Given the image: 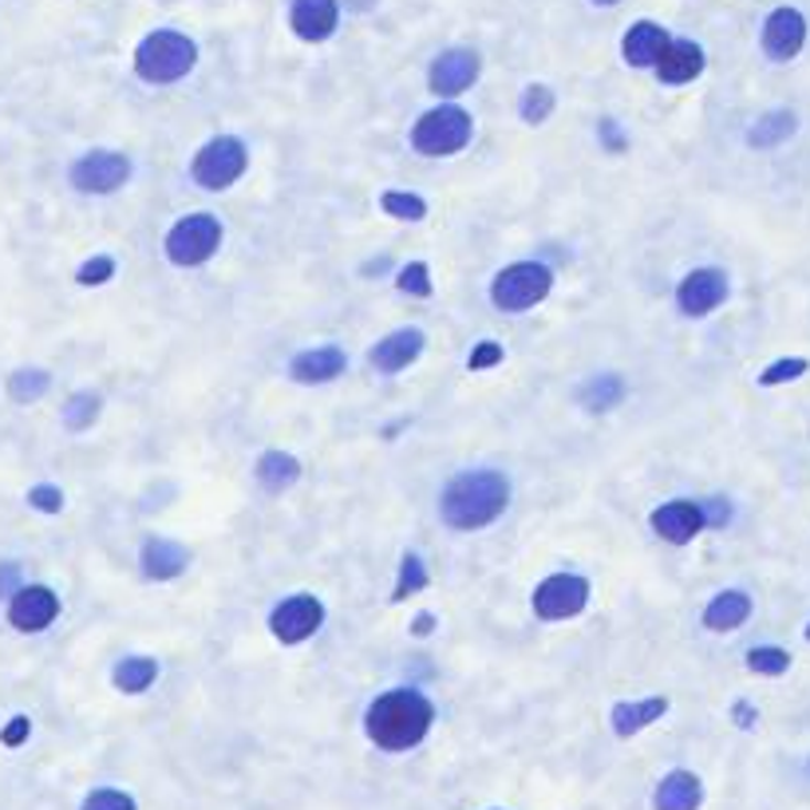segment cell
Segmentation results:
<instances>
[{
	"mask_svg": "<svg viewBox=\"0 0 810 810\" xmlns=\"http://www.w3.org/2000/svg\"><path fill=\"white\" fill-rule=\"evenodd\" d=\"M431 724H435L431 700L415 689L384 692L364 716L367 739L376 747H384V752H407V747L424 744V735L431 732Z\"/></svg>",
	"mask_w": 810,
	"mask_h": 810,
	"instance_id": "obj_1",
	"label": "cell"
},
{
	"mask_svg": "<svg viewBox=\"0 0 810 810\" xmlns=\"http://www.w3.org/2000/svg\"><path fill=\"white\" fill-rule=\"evenodd\" d=\"M510 502V482L499 471H462L447 482L439 514L451 530H482L499 519Z\"/></svg>",
	"mask_w": 810,
	"mask_h": 810,
	"instance_id": "obj_2",
	"label": "cell"
},
{
	"mask_svg": "<svg viewBox=\"0 0 810 810\" xmlns=\"http://www.w3.org/2000/svg\"><path fill=\"white\" fill-rule=\"evenodd\" d=\"M194 64H199V44L186 32L159 29L142 36V44L135 47V72L147 84H174V79L190 76Z\"/></svg>",
	"mask_w": 810,
	"mask_h": 810,
	"instance_id": "obj_3",
	"label": "cell"
},
{
	"mask_svg": "<svg viewBox=\"0 0 810 810\" xmlns=\"http://www.w3.org/2000/svg\"><path fill=\"white\" fill-rule=\"evenodd\" d=\"M475 122L471 115L462 111V107L447 104V107H435V111H424L415 119L412 127V147L419 154H431V159H444V154L462 151L467 142H471Z\"/></svg>",
	"mask_w": 810,
	"mask_h": 810,
	"instance_id": "obj_4",
	"label": "cell"
},
{
	"mask_svg": "<svg viewBox=\"0 0 810 810\" xmlns=\"http://www.w3.org/2000/svg\"><path fill=\"white\" fill-rule=\"evenodd\" d=\"M550 285H554V274L542 262H514L490 281V301L502 312H526L546 301Z\"/></svg>",
	"mask_w": 810,
	"mask_h": 810,
	"instance_id": "obj_5",
	"label": "cell"
},
{
	"mask_svg": "<svg viewBox=\"0 0 810 810\" xmlns=\"http://www.w3.org/2000/svg\"><path fill=\"white\" fill-rule=\"evenodd\" d=\"M245 167H249L245 142L234 139V135H217V139H210L206 147L194 154L190 174H194V182H199L202 190H226L242 179Z\"/></svg>",
	"mask_w": 810,
	"mask_h": 810,
	"instance_id": "obj_6",
	"label": "cell"
},
{
	"mask_svg": "<svg viewBox=\"0 0 810 810\" xmlns=\"http://www.w3.org/2000/svg\"><path fill=\"white\" fill-rule=\"evenodd\" d=\"M217 245H222V222L214 214H186L167 234V257L182 269H190V265L210 262L217 254Z\"/></svg>",
	"mask_w": 810,
	"mask_h": 810,
	"instance_id": "obj_7",
	"label": "cell"
},
{
	"mask_svg": "<svg viewBox=\"0 0 810 810\" xmlns=\"http://www.w3.org/2000/svg\"><path fill=\"white\" fill-rule=\"evenodd\" d=\"M589 605V582L577 574H550L534 589V612L542 621H569Z\"/></svg>",
	"mask_w": 810,
	"mask_h": 810,
	"instance_id": "obj_8",
	"label": "cell"
},
{
	"mask_svg": "<svg viewBox=\"0 0 810 810\" xmlns=\"http://www.w3.org/2000/svg\"><path fill=\"white\" fill-rule=\"evenodd\" d=\"M324 625V605L317 601L312 594H297L285 597L274 612H269V629L281 644H301L309 641L312 632Z\"/></svg>",
	"mask_w": 810,
	"mask_h": 810,
	"instance_id": "obj_9",
	"label": "cell"
},
{
	"mask_svg": "<svg viewBox=\"0 0 810 810\" xmlns=\"http://www.w3.org/2000/svg\"><path fill=\"white\" fill-rule=\"evenodd\" d=\"M131 179V159L119 151H92L72 167V186L84 194H115Z\"/></svg>",
	"mask_w": 810,
	"mask_h": 810,
	"instance_id": "obj_10",
	"label": "cell"
},
{
	"mask_svg": "<svg viewBox=\"0 0 810 810\" xmlns=\"http://www.w3.org/2000/svg\"><path fill=\"white\" fill-rule=\"evenodd\" d=\"M479 52H471V47H451V52H444V56H435L431 72H427V87H431L435 95H462L471 92V84L479 79Z\"/></svg>",
	"mask_w": 810,
	"mask_h": 810,
	"instance_id": "obj_11",
	"label": "cell"
},
{
	"mask_svg": "<svg viewBox=\"0 0 810 810\" xmlns=\"http://www.w3.org/2000/svg\"><path fill=\"white\" fill-rule=\"evenodd\" d=\"M727 297V274L724 269H692L676 289V305L684 317H707L712 309H720Z\"/></svg>",
	"mask_w": 810,
	"mask_h": 810,
	"instance_id": "obj_12",
	"label": "cell"
},
{
	"mask_svg": "<svg viewBox=\"0 0 810 810\" xmlns=\"http://www.w3.org/2000/svg\"><path fill=\"white\" fill-rule=\"evenodd\" d=\"M60 617V597L47 585H20L9 605V621L20 632H40Z\"/></svg>",
	"mask_w": 810,
	"mask_h": 810,
	"instance_id": "obj_13",
	"label": "cell"
},
{
	"mask_svg": "<svg viewBox=\"0 0 810 810\" xmlns=\"http://www.w3.org/2000/svg\"><path fill=\"white\" fill-rule=\"evenodd\" d=\"M652 530H657L664 542H672V546H689L692 537L700 534V530H707L704 522V507L692 499H672L664 502V507L652 510Z\"/></svg>",
	"mask_w": 810,
	"mask_h": 810,
	"instance_id": "obj_14",
	"label": "cell"
},
{
	"mask_svg": "<svg viewBox=\"0 0 810 810\" xmlns=\"http://www.w3.org/2000/svg\"><path fill=\"white\" fill-rule=\"evenodd\" d=\"M807 44V17L799 9H775L764 24V52L771 60H795Z\"/></svg>",
	"mask_w": 810,
	"mask_h": 810,
	"instance_id": "obj_15",
	"label": "cell"
},
{
	"mask_svg": "<svg viewBox=\"0 0 810 810\" xmlns=\"http://www.w3.org/2000/svg\"><path fill=\"white\" fill-rule=\"evenodd\" d=\"M289 24H292V32H297L301 40H309V44H321V40H329L332 32H337L340 4H337V0H292Z\"/></svg>",
	"mask_w": 810,
	"mask_h": 810,
	"instance_id": "obj_16",
	"label": "cell"
},
{
	"mask_svg": "<svg viewBox=\"0 0 810 810\" xmlns=\"http://www.w3.org/2000/svg\"><path fill=\"white\" fill-rule=\"evenodd\" d=\"M657 79L660 84H692V79L704 72V47L696 44V40H669V47H664V56L657 60Z\"/></svg>",
	"mask_w": 810,
	"mask_h": 810,
	"instance_id": "obj_17",
	"label": "cell"
},
{
	"mask_svg": "<svg viewBox=\"0 0 810 810\" xmlns=\"http://www.w3.org/2000/svg\"><path fill=\"white\" fill-rule=\"evenodd\" d=\"M669 32L660 29L657 20H637L621 40V56L629 67H657V60L664 56L669 47Z\"/></svg>",
	"mask_w": 810,
	"mask_h": 810,
	"instance_id": "obj_18",
	"label": "cell"
},
{
	"mask_svg": "<svg viewBox=\"0 0 810 810\" xmlns=\"http://www.w3.org/2000/svg\"><path fill=\"white\" fill-rule=\"evenodd\" d=\"M419 352H424V332H419V329H396V332H387L376 349L367 352V360H372V367H376V372H404L407 364H415V360H419Z\"/></svg>",
	"mask_w": 810,
	"mask_h": 810,
	"instance_id": "obj_19",
	"label": "cell"
},
{
	"mask_svg": "<svg viewBox=\"0 0 810 810\" xmlns=\"http://www.w3.org/2000/svg\"><path fill=\"white\" fill-rule=\"evenodd\" d=\"M344 367H349L344 352L324 344V349L297 352V356L289 360V376L297 380V384H329V380H337Z\"/></svg>",
	"mask_w": 810,
	"mask_h": 810,
	"instance_id": "obj_20",
	"label": "cell"
},
{
	"mask_svg": "<svg viewBox=\"0 0 810 810\" xmlns=\"http://www.w3.org/2000/svg\"><path fill=\"white\" fill-rule=\"evenodd\" d=\"M139 562H142V574L151 577V582H170V577H179L190 566V550L179 546V542H167V537H151L142 546Z\"/></svg>",
	"mask_w": 810,
	"mask_h": 810,
	"instance_id": "obj_21",
	"label": "cell"
},
{
	"mask_svg": "<svg viewBox=\"0 0 810 810\" xmlns=\"http://www.w3.org/2000/svg\"><path fill=\"white\" fill-rule=\"evenodd\" d=\"M700 802H704V787H700L696 775H692V771H672V775H664V779H660L652 807H657V810H700Z\"/></svg>",
	"mask_w": 810,
	"mask_h": 810,
	"instance_id": "obj_22",
	"label": "cell"
},
{
	"mask_svg": "<svg viewBox=\"0 0 810 810\" xmlns=\"http://www.w3.org/2000/svg\"><path fill=\"white\" fill-rule=\"evenodd\" d=\"M752 617V597L744 589H727V594L712 597L704 609V625L712 632H732Z\"/></svg>",
	"mask_w": 810,
	"mask_h": 810,
	"instance_id": "obj_23",
	"label": "cell"
},
{
	"mask_svg": "<svg viewBox=\"0 0 810 810\" xmlns=\"http://www.w3.org/2000/svg\"><path fill=\"white\" fill-rule=\"evenodd\" d=\"M669 712V700L664 696H649V700H632V704H617L612 707V732L629 739V735L644 732L652 720H660Z\"/></svg>",
	"mask_w": 810,
	"mask_h": 810,
	"instance_id": "obj_24",
	"label": "cell"
},
{
	"mask_svg": "<svg viewBox=\"0 0 810 810\" xmlns=\"http://www.w3.org/2000/svg\"><path fill=\"white\" fill-rule=\"evenodd\" d=\"M297 479H301V462L292 459L289 451H265L262 459H257V482H262L269 494H281V490H289Z\"/></svg>",
	"mask_w": 810,
	"mask_h": 810,
	"instance_id": "obj_25",
	"label": "cell"
},
{
	"mask_svg": "<svg viewBox=\"0 0 810 810\" xmlns=\"http://www.w3.org/2000/svg\"><path fill=\"white\" fill-rule=\"evenodd\" d=\"M795 131H799V119H795V111H767L764 119H755V127L747 131V142H752L755 151H767V147H779V142H787Z\"/></svg>",
	"mask_w": 810,
	"mask_h": 810,
	"instance_id": "obj_26",
	"label": "cell"
},
{
	"mask_svg": "<svg viewBox=\"0 0 810 810\" xmlns=\"http://www.w3.org/2000/svg\"><path fill=\"white\" fill-rule=\"evenodd\" d=\"M154 676H159V664H154V657H122L119 664H115V672H111L115 689L127 692V696H139V692H147L154 684Z\"/></svg>",
	"mask_w": 810,
	"mask_h": 810,
	"instance_id": "obj_27",
	"label": "cell"
},
{
	"mask_svg": "<svg viewBox=\"0 0 810 810\" xmlns=\"http://www.w3.org/2000/svg\"><path fill=\"white\" fill-rule=\"evenodd\" d=\"M625 399V380L617 372H597L589 384L582 387V404L589 412H609Z\"/></svg>",
	"mask_w": 810,
	"mask_h": 810,
	"instance_id": "obj_28",
	"label": "cell"
},
{
	"mask_svg": "<svg viewBox=\"0 0 810 810\" xmlns=\"http://www.w3.org/2000/svg\"><path fill=\"white\" fill-rule=\"evenodd\" d=\"M47 387H52V376H47L44 367H20V372H12V380H9V396L17 399V404H36Z\"/></svg>",
	"mask_w": 810,
	"mask_h": 810,
	"instance_id": "obj_29",
	"label": "cell"
},
{
	"mask_svg": "<svg viewBox=\"0 0 810 810\" xmlns=\"http://www.w3.org/2000/svg\"><path fill=\"white\" fill-rule=\"evenodd\" d=\"M99 412H104V399L95 396V392H76L64 404V427L67 431H87L99 419Z\"/></svg>",
	"mask_w": 810,
	"mask_h": 810,
	"instance_id": "obj_30",
	"label": "cell"
},
{
	"mask_svg": "<svg viewBox=\"0 0 810 810\" xmlns=\"http://www.w3.org/2000/svg\"><path fill=\"white\" fill-rule=\"evenodd\" d=\"M380 206H384V214L399 217V222H424L427 217V202L419 194H404V190H387Z\"/></svg>",
	"mask_w": 810,
	"mask_h": 810,
	"instance_id": "obj_31",
	"label": "cell"
},
{
	"mask_svg": "<svg viewBox=\"0 0 810 810\" xmlns=\"http://www.w3.org/2000/svg\"><path fill=\"white\" fill-rule=\"evenodd\" d=\"M747 669L759 672V676H782L791 669V652L775 649V644H759V649L747 652Z\"/></svg>",
	"mask_w": 810,
	"mask_h": 810,
	"instance_id": "obj_32",
	"label": "cell"
},
{
	"mask_svg": "<svg viewBox=\"0 0 810 810\" xmlns=\"http://www.w3.org/2000/svg\"><path fill=\"white\" fill-rule=\"evenodd\" d=\"M519 111L526 122H546L550 111H554V92L546 84H530L519 99Z\"/></svg>",
	"mask_w": 810,
	"mask_h": 810,
	"instance_id": "obj_33",
	"label": "cell"
},
{
	"mask_svg": "<svg viewBox=\"0 0 810 810\" xmlns=\"http://www.w3.org/2000/svg\"><path fill=\"white\" fill-rule=\"evenodd\" d=\"M427 585V569H424V562H419V557L415 554H407L404 557V566H399V582H396V601H404V597H412V594H419V589H424Z\"/></svg>",
	"mask_w": 810,
	"mask_h": 810,
	"instance_id": "obj_34",
	"label": "cell"
},
{
	"mask_svg": "<svg viewBox=\"0 0 810 810\" xmlns=\"http://www.w3.org/2000/svg\"><path fill=\"white\" fill-rule=\"evenodd\" d=\"M396 285H399V292H407V297H431V269H427L424 262L404 265Z\"/></svg>",
	"mask_w": 810,
	"mask_h": 810,
	"instance_id": "obj_35",
	"label": "cell"
},
{
	"mask_svg": "<svg viewBox=\"0 0 810 810\" xmlns=\"http://www.w3.org/2000/svg\"><path fill=\"white\" fill-rule=\"evenodd\" d=\"M807 360H799V356H791V360H775L771 367H767L764 376H759V384L764 387H775V384H787V380H799V376H807Z\"/></svg>",
	"mask_w": 810,
	"mask_h": 810,
	"instance_id": "obj_36",
	"label": "cell"
},
{
	"mask_svg": "<svg viewBox=\"0 0 810 810\" xmlns=\"http://www.w3.org/2000/svg\"><path fill=\"white\" fill-rule=\"evenodd\" d=\"M84 810H135V799L127 791H111V787H104V791L87 795Z\"/></svg>",
	"mask_w": 810,
	"mask_h": 810,
	"instance_id": "obj_37",
	"label": "cell"
},
{
	"mask_svg": "<svg viewBox=\"0 0 810 810\" xmlns=\"http://www.w3.org/2000/svg\"><path fill=\"white\" fill-rule=\"evenodd\" d=\"M111 277H115V262L107 254H99V257H92V262L79 265L76 281L79 285H104V281H111Z\"/></svg>",
	"mask_w": 810,
	"mask_h": 810,
	"instance_id": "obj_38",
	"label": "cell"
},
{
	"mask_svg": "<svg viewBox=\"0 0 810 810\" xmlns=\"http://www.w3.org/2000/svg\"><path fill=\"white\" fill-rule=\"evenodd\" d=\"M29 507L32 510H44V514H60V510H64V490L40 482V487L29 490Z\"/></svg>",
	"mask_w": 810,
	"mask_h": 810,
	"instance_id": "obj_39",
	"label": "cell"
},
{
	"mask_svg": "<svg viewBox=\"0 0 810 810\" xmlns=\"http://www.w3.org/2000/svg\"><path fill=\"white\" fill-rule=\"evenodd\" d=\"M494 364H502V349L494 344V340H482L479 349L471 352V360H467L471 372H482V367H494Z\"/></svg>",
	"mask_w": 810,
	"mask_h": 810,
	"instance_id": "obj_40",
	"label": "cell"
},
{
	"mask_svg": "<svg viewBox=\"0 0 810 810\" xmlns=\"http://www.w3.org/2000/svg\"><path fill=\"white\" fill-rule=\"evenodd\" d=\"M700 507H704V522H707V526L720 530V526H727V522H732V502L720 499V494H716V499H704Z\"/></svg>",
	"mask_w": 810,
	"mask_h": 810,
	"instance_id": "obj_41",
	"label": "cell"
},
{
	"mask_svg": "<svg viewBox=\"0 0 810 810\" xmlns=\"http://www.w3.org/2000/svg\"><path fill=\"white\" fill-rule=\"evenodd\" d=\"M29 732H32L29 716H17V720H9V724H4V732H0V744H4V747H20L24 739H29Z\"/></svg>",
	"mask_w": 810,
	"mask_h": 810,
	"instance_id": "obj_42",
	"label": "cell"
},
{
	"mask_svg": "<svg viewBox=\"0 0 810 810\" xmlns=\"http://www.w3.org/2000/svg\"><path fill=\"white\" fill-rule=\"evenodd\" d=\"M17 589H20V566L17 562H4V566H0V597L17 594Z\"/></svg>",
	"mask_w": 810,
	"mask_h": 810,
	"instance_id": "obj_43",
	"label": "cell"
},
{
	"mask_svg": "<svg viewBox=\"0 0 810 810\" xmlns=\"http://www.w3.org/2000/svg\"><path fill=\"white\" fill-rule=\"evenodd\" d=\"M601 139H605V147H609L612 154L625 151V135L617 131V122H612V119H601Z\"/></svg>",
	"mask_w": 810,
	"mask_h": 810,
	"instance_id": "obj_44",
	"label": "cell"
},
{
	"mask_svg": "<svg viewBox=\"0 0 810 810\" xmlns=\"http://www.w3.org/2000/svg\"><path fill=\"white\" fill-rule=\"evenodd\" d=\"M431 629H435V617H431V612H419V617H415V625H412V632H415V637H427Z\"/></svg>",
	"mask_w": 810,
	"mask_h": 810,
	"instance_id": "obj_45",
	"label": "cell"
},
{
	"mask_svg": "<svg viewBox=\"0 0 810 810\" xmlns=\"http://www.w3.org/2000/svg\"><path fill=\"white\" fill-rule=\"evenodd\" d=\"M735 724H739V727H752V724H755V712H752V707L744 704V700H739V704H735Z\"/></svg>",
	"mask_w": 810,
	"mask_h": 810,
	"instance_id": "obj_46",
	"label": "cell"
},
{
	"mask_svg": "<svg viewBox=\"0 0 810 810\" xmlns=\"http://www.w3.org/2000/svg\"><path fill=\"white\" fill-rule=\"evenodd\" d=\"M594 4H601V9H609V4H617V0H594Z\"/></svg>",
	"mask_w": 810,
	"mask_h": 810,
	"instance_id": "obj_47",
	"label": "cell"
},
{
	"mask_svg": "<svg viewBox=\"0 0 810 810\" xmlns=\"http://www.w3.org/2000/svg\"><path fill=\"white\" fill-rule=\"evenodd\" d=\"M807 641H810V625H807Z\"/></svg>",
	"mask_w": 810,
	"mask_h": 810,
	"instance_id": "obj_48",
	"label": "cell"
}]
</instances>
